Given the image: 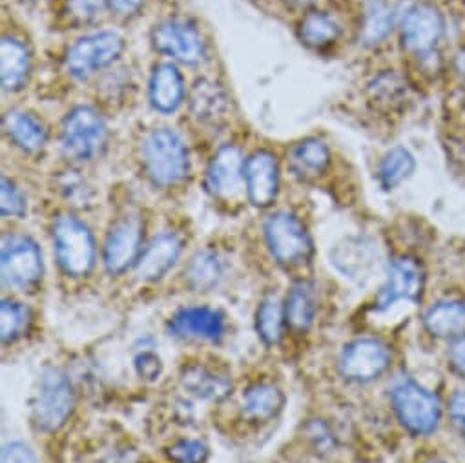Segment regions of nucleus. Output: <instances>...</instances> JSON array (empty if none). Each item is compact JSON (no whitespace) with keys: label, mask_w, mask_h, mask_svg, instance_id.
Instances as JSON below:
<instances>
[{"label":"nucleus","mask_w":465,"mask_h":463,"mask_svg":"<svg viewBox=\"0 0 465 463\" xmlns=\"http://www.w3.org/2000/svg\"><path fill=\"white\" fill-rule=\"evenodd\" d=\"M143 164L157 186L181 182L190 170V157L183 139L170 128L153 130L143 144Z\"/></svg>","instance_id":"f257e3e1"},{"label":"nucleus","mask_w":465,"mask_h":463,"mask_svg":"<svg viewBox=\"0 0 465 463\" xmlns=\"http://www.w3.org/2000/svg\"><path fill=\"white\" fill-rule=\"evenodd\" d=\"M54 249L66 276L84 278L95 265V240L90 228L74 215H59L54 222Z\"/></svg>","instance_id":"f03ea898"},{"label":"nucleus","mask_w":465,"mask_h":463,"mask_svg":"<svg viewBox=\"0 0 465 463\" xmlns=\"http://www.w3.org/2000/svg\"><path fill=\"white\" fill-rule=\"evenodd\" d=\"M271 256L283 267H298L311 260L314 245L305 224L291 212L272 213L263 226Z\"/></svg>","instance_id":"7ed1b4c3"},{"label":"nucleus","mask_w":465,"mask_h":463,"mask_svg":"<svg viewBox=\"0 0 465 463\" xmlns=\"http://www.w3.org/2000/svg\"><path fill=\"white\" fill-rule=\"evenodd\" d=\"M392 409L412 434H430L440 421V399L411 378H400L391 389Z\"/></svg>","instance_id":"20e7f679"},{"label":"nucleus","mask_w":465,"mask_h":463,"mask_svg":"<svg viewBox=\"0 0 465 463\" xmlns=\"http://www.w3.org/2000/svg\"><path fill=\"white\" fill-rule=\"evenodd\" d=\"M75 403L72 381L59 369H48L34 401V421L43 432L59 430L70 418Z\"/></svg>","instance_id":"39448f33"},{"label":"nucleus","mask_w":465,"mask_h":463,"mask_svg":"<svg viewBox=\"0 0 465 463\" xmlns=\"http://www.w3.org/2000/svg\"><path fill=\"white\" fill-rule=\"evenodd\" d=\"M3 281L10 289L32 291L43 280V254L39 245L28 236H5L3 256Z\"/></svg>","instance_id":"423d86ee"},{"label":"nucleus","mask_w":465,"mask_h":463,"mask_svg":"<svg viewBox=\"0 0 465 463\" xmlns=\"http://www.w3.org/2000/svg\"><path fill=\"white\" fill-rule=\"evenodd\" d=\"M63 152L74 161H92L101 153L106 143V126L101 115L90 106L74 108L61 132Z\"/></svg>","instance_id":"0eeeda50"},{"label":"nucleus","mask_w":465,"mask_h":463,"mask_svg":"<svg viewBox=\"0 0 465 463\" xmlns=\"http://www.w3.org/2000/svg\"><path fill=\"white\" fill-rule=\"evenodd\" d=\"M124 50V41L119 34L99 32L79 39L66 54L64 64L72 77L86 79L92 74L114 64Z\"/></svg>","instance_id":"6e6552de"},{"label":"nucleus","mask_w":465,"mask_h":463,"mask_svg":"<svg viewBox=\"0 0 465 463\" xmlns=\"http://www.w3.org/2000/svg\"><path fill=\"white\" fill-rule=\"evenodd\" d=\"M445 32V21L432 5H418L407 12L401 23V46L414 57L430 55Z\"/></svg>","instance_id":"1a4fd4ad"},{"label":"nucleus","mask_w":465,"mask_h":463,"mask_svg":"<svg viewBox=\"0 0 465 463\" xmlns=\"http://www.w3.org/2000/svg\"><path fill=\"white\" fill-rule=\"evenodd\" d=\"M391 363L389 347L372 338L349 343L340 356V372L349 381L367 383L380 378Z\"/></svg>","instance_id":"9d476101"},{"label":"nucleus","mask_w":465,"mask_h":463,"mask_svg":"<svg viewBox=\"0 0 465 463\" xmlns=\"http://www.w3.org/2000/svg\"><path fill=\"white\" fill-rule=\"evenodd\" d=\"M153 48L183 64H197L204 59L201 34L186 21L170 19L157 25L152 32Z\"/></svg>","instance_id":"9b49d317"},{"label":"nucleus","mask_w":465,"mask_h":463,"mask_svg":"<svg viewBox=\"0 0 465 463\" xmlns=\"http://www.w3.org/2000/svg\"><path fill=\"white\" fill-rule=\"evenodd\" d=\"M423 283V269L416 260L409 256L392 260L387 271V280L376 296V309L385 310L403 300L416 303L421 298Z\"/></svg>","instance_id":"f8f14e48"},{"label":"nucleus","mask_w":465,"mask_h":463,"mask_svg":"<svg viewBox=\"0 0 465 463\" xmlns=\"http://www.w3.org/2000/svg\"><path fill=\"white\" fill-rule=\"evenodd\" d=\"M141 232L143 226L135 217H124L112 226L103 251V261L110 274H123L130 265L137 263Z\"/></svg>","instance_id":"ddd939ff"},{"label":"nucleus","mask_w":465,"mask_h":463,"mask_svg":"<svg viewBox=\"0 0 465 463\" xmlns=\"http://www.w3.org/2000/svg\"><path fill=\"white\" fill-rule=\"evenodd\" d=\"M166 327L175 338L217 341L224 334V316L210 307H184L168 320Z\"/></svg>","instance_id":"4468645a"},{"label":"nucleus","mask_w":465,"mask_h":463,"mask_svg":"<svg viewBox=\"0 0 465 463\" xmlns=\"http://www.w3.org/2000/svg\"><path fill=\"white\" fill-rule=\"evenodd\" d=\"M245 184L249 201L258 208H267L274 202L280 190L278 161L271 152L260 150L245 163Z\"/></svg>","instance_id":"2eb2a0df"},{"label":"nucleus","mask_w":465,"mask_h":463,"mask_svg":"<svg viewBox=\"0 0 465 463\" xmlns=\"http://www.w3.org/2000/svg\"><path fill=\"white\" fill-rule=\"evenodd\" d=\"M242 181H245V163L238 148H221L208 164L204 186L215 197H228L236 193Z\"/></svg>","instance_id":"dca6fc26"},{"label":"nucleus","mask_w":465,"mask_h":463,"mask_svg":"<svg viewBox=\"0 0 465 463\" xmlns=\"http://www.w3.org/2000/svg\"><path fill=\"white\" fill-rule=\"evenodd\" d=\"M181 252H183V241L175 234H172V232L159 234L141 252L135 263V272L139 280L143 281L161 280L177 263Z\"/></svg>","instance_id":"f3484780"},{"label":"nucleus","mask_w":465,"mask_h":463,"mask_svg":"<svg viewBox=\"0 0 465 463\" xmlns=\"http://www.w3.org/2000/svg\"><path fill=\"white\" fill-rule=\"evenodd\" d=\"M184 95V84L173 64H159L150 79V103L161 113H172L179 108Z\"/></svg>","instance_id":"a211bd4d"},{"label":"nucleus","mask_w":465,"mask_h":463,"mask_svg":"<svg viewBox=\"0 0 465 463\" xmlns=\"http://www.w3.org/2000/svg\"><path fill=\"white\" fill-rule=\"evenodd\" d=\"M285 405L283 390L274 383H254L242 396L243 414L252 421H271Z\"/></svg>","instance_id":"6ab92c4d"},{"label":"nucleus","mask_w":465,"mask_h":463,"mask_svg":"<svg viewBox=\"0 0 465 463\" xmlns=\"http://www.w3.org/2000/svg\"><path fill=\"white\" fill-rule=\"evenodd\" d=\"M0 75L6 92L21 90L30 75V54L23 43L5 37L0 44Z\"/></svg>","instance_id":"aec40b11"},{"label":"nucleus","mask_w":465,"mask_h":463,"mask_svg":"<svg viewBox=\"0 0 465 463\" xmlns=\"http://www.w3.org/2000/svg\"><path fill=\"white\" fill-rule=\"evenodd\" d=\"M331 164V152L320 139H305L289 152V168L296 177L312 179Z\"/></svg>","instance_id":"412c9836"},{"label":"nucleus","mask_w":465,"mask_h":463,"mask_svg":"<svg viewBox=\"0 0 465 463\" xmlns=\"http://www.w3.org/2000/svg\"><path fill=\"white\" fill-rule=\"evenodd\" d=\"M425 329L436 338H456L465 332V303L456 300L438 301L423 316Z\"/></svg>","instance_id":"4be33fe9"},{"label":"nucleus","mask_w":465,"mask_h":463,"mask_svg":"<svg viewBox=\"0 0 465 463\" xmlns=\"http://www.w3.org/2000/svg\"><path fill=\"white\" fill-rule=\"evenodd\" d=\"M181 383L190 394L203 399H221L228 396L232 389L228 378L210 370L201 363H192L184 367L181 372Z\"/></svg>","instance_id":"5701e85b"},{"label":"nucleus","mask_w":465,"mask_h":463,"mask_svg":"<svg viewBox=\"0 0 465 463\" xmlns=\"http://www.w3.org/2000/svg\"><path fill=\"white\" fill-rule=\"evenodd\" d=\"M285 321L296 330H307L316 318L318 301L314 287L309 281H298L291 287L285 300Z\"/></svg>","instance_id":"b1692460"},{"label":"nucleus","mask_w":465,"mask_h":463,"mask_svg":"<svg viewBox=\"0 0 465 463\" xmlns=\"http://www.w3.org/2000/svg\"><path fill=\"white\" fill-rule=\"evenodd\" d=\"M5 132L10 141L26 152H37L46 143L45 126L26 112H8L5 115Z\"/></svg>","instance_id":"393cba45"},{"label":"nucleus","mask_w":465,"mask_h":463,"mask_svg":"<svg viewBox=\"0 0 465 463\" xmlns=\"http://www.w3.org/2000/svg\"><path fill=\"white\" fill-rule=\"evenodd\" d=\"M226 94L223 88L212 81H197L192 97H190V108L192 113L203 121V123H213L215 119L223 117L226 112Z\"/></svg>","instance_id":"a878e982"},{"label":"nucleus","mask_w":465,"mask_h":463,"mask_svg":"<svg viewBox=\"0 0 465 463\" xmlns=\"http://www.w3.org/2000/svg\"><path fill=\"white\" fill-rule=\"evenodd\" d=\"M341 35L340 25L327 14L312 12L305 15L300 25V39L305 46L314 50H323L332 46Z\"/></svg>","instance_id":"bb28decb"},{"label":"nucleus","mask_w":465,"mask_h":463,"mask_svg":"<svg viewBox=\"0 0 465 463\" xmlns=\"http://www.w3.org/2000/svg\"><path fill=\"white\" fill-rule=\"evenodd\" d=\"M285 307L276 296H265L256 312V332L269 347L278 345L285 325Z\"/></svg>","instance_id":"cd10ccee"},{"label":"nucleus","mask_w":465,"mask_h":463,"mask_svg":"<svg viewBox=\"0 0 465 463\" xmlns=\"http://www.w3.org/2000/svg\"><path fill=\"white\" fill-rule=\"evenodd\" d=\"M414 168H416V163L412 153L407 148L396 146L391 152H387L380 163V168H378L380 184L385 190H392L400 186L405 179H409Z\"/></svg>","instance_id":"c85d7f7f"},{"label":"nucleus","mask_w":465,"mask_h":463,"mask_svg":"<svg viewBox=\"0 0 465 463\" xmlns=\"http://www.w3.org/2000/svg\"><path fill=\"white\" fill-rule=\"evenodd\" d=\"M223 278V265L213 252H199L186 267V281L197 292L212 291Z\"/></svg>","instance_id":"c756f323"},{"label":"nucleus","mask_w":465,"mask_h":463,"mask_svg":"<svg viewBox=\"0 0 465 463\" xmlns=\"http://www.w3.org/2000/svg\"><path fill=\"white\" fill-rule=\"evenodd\" d=\"M394 25V15L392 10L383 6L381 3H374L363 19L361 25V41L369 46L380 44L392 30Z\"/></svg>","instance_id":"7c9ffc66"},{"label":"nucleus","mask_w":465,"mask_h":463,"mask_svg":"<svg viewBox=\"0 0 465 463\" xmlns=\"http://www.w3.org/2000/svg\"><path fill=\"white\" fill-rule=\"evenodd\" d=\"M30 323V310L17 301L5 300L0 305V338L3 343H12L23 336Z\"/></svg>","instance_id":"2f4dec72"},{"label":"nucleus","mask_w":465,"mask_h":463,"mask_svg":"<svg viewBox=\"0 0 465 463\" xmlns=\"http://www.w3.org/2000/svg\"><path fill=\"white\" fill-rule=\"evenodd\" d=\"M166 454L173 463H204L208 458V447L199 439H179Z\"/></svg>","instance_id":"473e14b6"},{"label":"nucleus","mask_w":465,"mask_h":463,"mask_svg":"<svg viewBox=\"0 0 465 463\" xmlns=\"http://www.w3.org/2000/svg\"><path fill=\"white\" fill-rule=\"evenodd\" d=\"M0 213L3 217H25L26 215V201L19 188L3 177V190H0Z\"/></svg>","instance_id":"72a5a7b5"},{"label":"nucleus","mask_w":465,"mask_h":463,"mask_svg":"<svg viewBox=\"0 0 465 463\" xmlns=\"http://www.w3.org/2000/svg\"><path fill=\"white\" fill-rule=\"evenodd\" d=\"M108 0H68L66 12L75 23H92L103 15Z\"/></svg>","instance_id":"f704fd0d"},{"label":"nucleus","mask_w":465,"mask_h":463,"mask_svg":"<svg viewBox=\"0 0 465 463\" xmlns=\"http://www.w3.org/2000/svg\"><path fill=\"white\" fill-rule=\"evenodd\" d=\"M372 99H376L378 103H398L401 99V95L405 94L403 84L400 83V79L396 75H381L378 77L372 86Z\"/></svg>","instance_id":"c9c22d12"},{"label":"nucleus","mask_w":465,"mask_h":463,"mask_svg":"<svg viewBox=\"0 0 465 463\" xmlns=\"http://www.w3.org/2000/svg\"><path fill=\"white\" fill-rule=\"evenodd\" d=\"M134 367H135V372L139 374V378H143L146 381L159 379V376L163 372V361L152 350H143L141 354H137V358L134 360Z\"/></svg>","instance_id":"e433bc0d"},{"label":"nucleus","mask_w":465,"mask_h":463,"mask_svg":"<svg viewBox=\"0 0 465 463\" xmlns=\"http://www.w3.org/2000/svg\"><path fill=\"white\" fill-rule=\"evenodd\" d=\"M449 418L458 434L465 439V392H454L449 401Z\"/></svg>","instance_id":"4c0bfd02"},{"label":"nucleus","mask_w":465,"mask_h":463,"mask_svg":"<svg viewBox=\"0 0 465 463\" xmlns=\"http://www.w3.org/2000/svg\"><path fill=\"white\" fill-rule=\"evenodd\" d=\"M449 365L456 374L465 378V334L452 338L449 349Z\"/></svg>","instance_id":"58836bf2"},{"label":"nucleus","mask_w":465,"mask_h":463,"mask_svg":"<svg viewBox=\"0 0 465 463\" xmlns=\"http://www.w3.org/2000/svg\"><path fill=\"white\" fill-rule=\"evenodd\" d=\"M143 5V0H108V6L119 15H132Z\"/></svg>","instance_id":"ea45409f"},{"label":"nucleus","mask_w":465,"mask_h":463,"mask_svg":"<svg viewBox=\"0 0 465 463\" xmlns=\"http://www.w3.org/2000/svg\"><path fill=\"white\" fill-rule=\"evenodd\" d=\"M454 72L460 77H465V50L463 48L454 55Z\"/></svg>","instance_id":"a19ab883"},{"label":"nucleus","mask_w":465,"mask_h":463,"mask_svg":"<svg viewBox=\"0 0 465 463\" xmlns=\"http://www.w3.org/2000/svg\"><path fill=\"white\" fill-rule=\"evenodd\" d=\"M296 3H300V5H309V3H314V0H296Z\"/></svg>","instance_id":"79ce46f5"},{"label":"nucleus","mask_w":465,"mask_h":463,"mask_svg":"<svg viewBox=\"0 0 465 463\" xmlns=\"http://www.w3.org/2000/svg\"><path fill=\"white\" fill-rule=\"evenodd\" d=\"M430 463H441V461H430Z\"/></svg>","instance_id":"37998d69"}]
</instances>
